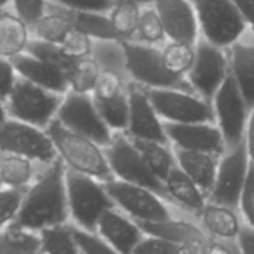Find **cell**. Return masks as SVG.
<instances>
[{"label":"cell","mask_w":254,"mask_h":254,"mask_svg":"<svg viewBox=\"0 0 254 254\" xmlns=\"http://www.w3.org/2000/svg\"><path fill=\"white\" fill-rule=\"evenodd\" d=\"M94 234L121 254H132L135 246L144 237L140 225L116 207L101 216Z\"/></svg>","instance_id":"obj_18"},{"label":"cell","mask_w":254,"mask_h":254,"mask_svg":"<svg viewBox=\"0 0 254 254\" xmlns=\"http://www.w3.org/2000/svg\"><path fill=\"white\" fill-rule=\"evenodd\" d=\"M73 231L82 254H121L110 246H107L103 240H100L94 232H85L74 226Z\"/></svg>","instance_id":"obj_43"},{"label":"cell","mask_w":254,"mask_h":254,"mask_svg":"<svg viewBox=\"0 0 254 254\" xmlns=\"http://www.w3.org/2000/svg\"><path fill=\"white\" fill-rule=\"evenodd\" d=\"M193 6L199 37L219 48L229 49L249 30L232 0H199Z\"/></svg>","instance_id":"obj_6"},{"label":"cell","mask_w":254,"mask_h":254,"mask_svg":"<svg viewBox=\"0 0 254 254\" xmlns=\"http://www.w3.org/2000/svg\"><path fill=\"white\" fill-rule=\"evenodd\" d=\"M132 254H179V246L168 240L144 234Z\"/></svg>","instance_id":"obj_42"},{"label":"cell","mask_w":254,"mask_h":254,"mask_svg":"<svg viewBox=\"0 0 254 254\" xmlns=\"http://www.w3.org/2000/svg\"><path fill=\"white\" fill-rule=\"evenodd\" d=\"M211 106L214 124L223 135L226 150L243 143L252 109L244 100L231 73L214 94Z\"/></svg>","instance_id":"obj_8"},{"label":"cell","mask_w":254,"mask_h":254,"mask_svg":"<svg viewBox=\"0 0 254 254\" xmlns=\"http://www.w3.org/2000/svg\"><path fill=\"white\" fill-rule=\"evenodd\" d=\"M113 3H119V1H131V3H137L140 6H149L152 4L153 0H112Z\"/></svg>","instance_id":"obj_52"},{"label":"cell","mask_w":254,"mask_h":254,"mask_svg":"<svg viewBox=\"0 0 254 254\" xmlns=\"http://www.w3.org/2000/svg\"><path fill=\"white\" fill-rule=\"evenodd\" d=\"M18 79L12 60L0 57V98L4 100Z\"/></svg>","instance_id":"obj_47"},{"label":"cell","mask_w":254,"mask_h":254,"mask_svg":"<svg viewBox=\"0 0 254 254\" xmlns=\"http://www.w3.org/2000/svg\"><path fill=\"white\" fill-rule=\"evenodd\" d=\"M65 188L70 225L85 232H94L101 216L115 207L106 185L65 170Z\"/></svg>","instance_id":"obj_3"},{"label":"cell","mask_w":254,"mask_h":254,"mask_svg":"<svg viewBox=\"0 0 254 254\" xmlns=\"http://www.w3.org/2000/svg\"><path fill=\"white\" fill-rule=\"evenodd\" d=\"M153 109L164 122L195 124L213 122L214 113L210 101L182 89H144Z\"/></svg>","instance_id":"obj_13"},{"label":"cell","mask_w":254,"mask_h":254,"mask_svg":"<svg viewBox=\"0 0 254 254\" xmlns=\"http://www.w3.org/2000/svg\"><path fill=\"white\" fill-rule=\"evenodd\" d=\"M128 98H129V118H128V127L125 134L134 140L168 143L164 129V121L158 116L156 110L153 109L144 88L129 82Z\"/></svg>","instance_id":"obj_16"},{"label":"cell","mask_w":254,"mask_h":254,"mask_svg":"<svg viewBox=\"0 0 254 254\" xmlns=\"http://www.w3.org/2000/svg\"><path fill=\"white\" fill-rule=\"evenodd\" d=\"M0 254H42L39 234L15 225L0 231Z\"/></svg>","instance_id":"obj_33"},{"label":"cell","mask_w":254,"mask_h":254,"mask_svg":"<svg viewBox=\"0 0 254 254\" xmlns=\"http://www.w3.org/2000/svg\"><path fill=\"white\" fill-rule=\"evenodd\" d=\"M91 58L97 63L101 71H112L128 79L127 57H125V49L121 40H116V39L94 40Z\"/></svg>","instance_id":"obj_29"},{"label":"cell","mask_w":254,"mask_h":254,"mask_svg":"<svg viewBox=\"0 0 254 254\" xmlns=\"http://www.w3.org/2000/svg\"><path fill=\"white\" fill-rule=\"evenodd\" d=\"M12 63L19 77L61 95L68 92V83L64 70L51 65L27 52L12 58Z\"/></svg>","instance_id":"obj_20"},{"label":"cell","mask_w":254,"mask_h":254,"mask_svg":"<svg viewBox=\"0 0 254 254\" xmlns=\"http://www.w3.org/2000/svg\"><path fill=\"white\" fill-rule=\"evenodd\" d=\"M43 167L25 156L0 152V179L7 189L25 192L36 182Z\"/></svg>","instance_id":"obj_23"},{"label":"cell","mask_w":254,"mask_h":254,"mask_svg":"<svg viewBox=\"0 0 254 254\" xmlns=\"http://www.w3.org/2000/svg\"><path fill=\"white\" fill-rule=\"evenodd\" d=\"M100 116L106 122V125L110 128L112 132H125L128 127V118H129V98H128V89L110 100L106 101H94Z\"/></svg>","instance_id":"obj_36"},{"label":"cell","mask_w":254,"mask_h":254,"mask_svg":"<svg viewBox=\"0 0 254 254\" xmlns=\"http://www.w3.org/2000/svg\"><path fill=\"white\" fill-rule=\"evenodd\" d=\"M174 156L177 167L193 180V183L204 192L205 196L210 195L217 174V167L220 156L205 153V152H195V150H183L174 149Z\"/></svg>","instance_id":"obj_21"},{"label":"cell","mask_w":254,"mask_h":254,"mask_svg":"<svg viewBox=\"0 0 254 254\" xmlns=\"http://www.w3.org/2000/svg\"><path fill=\"white\" fill-rule=\"evenodd\" d=\"M92 45L94 39L89 37L86 33L73 28L68 31V34L61 40L60 48L70 60H82L88 58L92 54Z\"/></svg>","instance_id":"obj_40"},{"label":"cell","mask_w":254,"mask_h":254,"mask_svg":"<svg viewBox=\"0 0 254 254\" xmlns=\"http://www.w3.org/2000/svg\"><path fill=\"white\" fill-rule=\"evenodd\" d=\"M63 97L18 76L3 104L7 118L46 129L55 121Z\"/></svg>","instance_id":"obj_5"},{"label":"cell","mask_w":254,"mask_h":254,"mask_svg":"<svg viewBox=\"0 0 254 254\" xmlns=\"http://www.w3.org/2000/svg\"><path fill=\"white\" fill-rule=\"evenodd\" d=\"M237 250V247L234 246H226V244H220V243H210L208 252L205 254H234Z\"/></svg>","instance_id":"obj_51"},{"label":"cell","mask_w":254,"mask_h":254,"mask_svg":"<svg viewBox=\"0 0 254 254\" xmlns=\"http://www.w3.org/2000/svg\"><path fill=\"white\" fill-rule=\"evenodd\" d=\"M27 54L51 64V65H55L64 71H67V68L70 67V64L74 61V60H70L64 52L63 49L60 48V45L57 43H49V42H43V40H39V39H33L28 42V46L25 49Z\"/></svg>","instance_id":"obj_38"},{"label":"cell","mask_w":254,"mask_h":254,"mask_svg":"<svg viewBox=\"0 0 254 254\" xmlns=\"http://www.w3.org/2000/svg\"><path fill=\"white\" fill-rule=\"evenodd\" d=\"M46 132L54 144L57 158L63 162L65 170L97 179L103 183L113 179L103 146L70 131L57 119L48 125Z\"/></svg>","instance_id":"obj_2"},{"label":"cell","mask_w":254,"mask_h":254,"mask_svg":"<svg viewBox=\"0 0 254 254\" xmlns=\"http://www.w3.org/2000/svg\"><path fill=\"white\" fill-rule=\"evenodd\" d=\"M122 45L129 82L144 89H182L193 92L186 77H177L165 68L161 46L144 45L135 40H125Z\"/></svg>","instance_id":"obj_4"},{"label":"cell","mask_w":254,"mask_h":254,"mask_svg":"<svg viewBox=\"0 0 254 254\" xmlns=\"http://www.w3.org/2000/svg\"><path fill=\"white\" fill-rule=\"evenodd\" d=\"M48 3V0H13L10 9L31 27L46 10Z\"/></svg>","instance_id":"obj_44"},{"label":"cell","mask_w":254,"mask_h":254,"mask_svg":"<svg viewBox=\"0 0 254 254\" xmlns=\"http://www.w3.org/2000/svg\"><path fill=\"white\" fill-rule=\"evenodd\" d=\"M6 112H4V104H3V100L0 98V124L6 119Z\"/></svg>","instance_id":"obj_54"},{"label":"cell","mask_w":254,"mask_h":254,"mask_svg":"<svg viewBox=\"0 0 254 254\" xmlns=\"http://www.w3.org/2000/svg\"><path fill=\"white\" fill-rule=\"evenodd\" d=\"M238 249L241 254H254V229L246 225L238 235Z\"/></svg>","instance_id":"obj_49"},{"label":"cell","mask_w":254,"mask_h":254,"mask_svg":"<svg viewBox=\"0 0 254 254\" xmlns=\"http://www.w3.org/2000/svg\"><path fill=\"white\" fill-rule=\"evenodd\" d=\"M12 1H13V0H0V10H3V9H10V7H12Z\"/></svg>","instance_id":"obj_53"},{"label":"cell","mask_w":254,"mask_h":254,"mask_svg":"<svg viewBox=\"0 0 254 254\" xmlns=\"http://www.w3.org/2000/svg\"><path fill=\"white\" fill-rule=\"evenodd\" d=\"M0 152L25 156L42 165H49L57 159L46 129L10 118L0 124Z\"/></svg>","instance_id":"obj_12"},{"label":"cell","mask_w":254,"mask_h":254,"mask_svg":"<svg viewBox=\"0 0 254 254\" xmlns=\"http://www.w3.org/2000/svg\"><path fill=\"white\" fill-rule=\"evenodd\" d=\"M164 129L168 143L174 149L205 152L222 156L226 152L223 135L213 122L195 124H171L164 122Z\"/></svg>","instance_id":"obj_15"},{"label":"cell","mask_w":254,"mask_h":254,"mask_svg":"<svg viewBox=\"0 0 254 254\" xmlns=\"http://www.w3.org/2000/svg\"><path fill=\"white\" fill-rule=\"evenodd\" d=\"M129 80L112 73V71H100L98 79L91 91V97L94 101H106L124 94L128 89Z\"/></svg>","instance_id":"obj_39"},{"label":"cell","mask_w":254,"mask_h":254,"mask_svg":"<svg viewBox=\"0 0 254 254\" xmlns=\"http://www.w3.org/2000/svg\"><path fill=\"white\" fill-rule=\"evenodd\" d=\"M141 7L137 3L131 1H119L113 3L112 7L107 10V16L110 25L121 42L132 40L137 31V25L140 21Z\"/></svg>","instance_id":"obj_31"},{"label":"cell","mask_w":254,"mask_h":254,"mask_svg":"<svg viewBox=\"0 0 254 254\" xmlns=\"http://www.w3.org/2000/svg\"><path fill=\"white\" fill-rule=\"evenodd\" d=\"M190 1H192V3L195 4V3H196V1H199V0H190Z\"/></svg>","instance_id":"obj_56"},{"label":"cell","mask_w":254,"mask_h":254,"mask_svg":"<svg viewBox=\"0 0 254 254\" xmlns=\"http://www.w3.org/2000/svg\"><path fill=\"white\" fill-rule=\"evenodd\" d=\"M30 40V25L12 9L0 10V57L12 60L24 54Z\"/></svg>","instance_id":"obj_24"},{"label":"cell","mask_w":254,"mask_h":254,"mask_svg":"<svg viewBox=\"0 0 254 254\" xmlns=\"http://www.w3.org/2000/svg\"><path fill=\"white\" fill-rule=\"evenodd\" d=\"M229 76L228 49L219 48L199 37L195 43V61L186 74L193 92L211 103L214 94Z\"/></svg>","instance_id":"obj_11"},{"label":"cell","mask_w":254,"mask_h":254,"mask_svg":"<svg viewBox=\"0 0 254 254\" xmlns=\"http://www.w3.org/2000/svg\"><path fill=\"white\" fill-rule=\"evenodd\" d=\"M39 241L42 254H82L70 223L40 231Z\"/></svg>","instance_id":"obj_30"},{"label":"cell","mask_w":254,"mask_h":254,"mask_svg":"<svg viewBox=\"0 0 254 254\" xmlns=\"http://www.w3.org/2000/svg\"><path fill=\"white\" fill-rule=\"evenodd\" d=\"M147 235H155L168 240L179 246V254H205L210 241L196 226L183 220H165L159 223H138Z\"/></svg>","instance_id":"obj_19"},{"label":"cell","mask_w":254,"mask_h":254,"mask_svg":"<svg viewBox=\"0 0 254 254\" xmlns=\"http://www.w3.org/2000/svg\"><path fill=\"white\" fill-rule=\"evenodd\" d=\"M24 192L4 188L0 190V231L10 226L19 211Z\"/></svg>","instance_id":"obj_41"},{"label":"cell","mask_w":254,"mask_h":254,"mask_svg":"<svg viewBox=\"0 0 254 254\" xmlns=\"http://www.w3.org/2000/svg\"><path fill=\"white\" fill-rule=\"evenodd\" d=\"M235 7L238 9L240 15L243 16L244 22L247 24V28L254 36V0H232Z\"/></svg>","instance_id":"obj_48"},{"label":"cell","mask_w":254,"mask_h":254,"mask_svg":"<svg viewBox=\"0 0 254 254\" xmlns=\"http://www.w3.org/2000/svg\"><path fill=\"white\" fill-rule=\"evenodd\" d=\"M244 143L249 155V164L254 167V107L250 112L247 128H246V135H244Z\"/></svg>","instance_id":"obj_50"},{"label":"cell","mask_w":254,"mask_h":254,"mask_svg":"<svg viewBox=\"0 0 254 254\" xmlns=\"http://www.w3.org/2000/svg\"><path fill=\"white\" fill-rule=\"evenodd\" d=\"M229 73L238 85L244 100L254 107V40H240L228 49Z\"/></svg>","instance_id":"obj_22"},{"label":"cell","mask_w":254,"mask_h":254,"mask_svg":"<svg viewBox=\"0 0 254 254\" xmlns=\"http://www.w3.org/2000/svg\"><path fill=\"white\" fill-rule=\"evenodd\" d=\"M74 27H73V21L70 18L68 10L52 3H48L46 10L30 27L33 39H39V40L57 43V45H60L61 40Z\"/></svg>","instance_id":"obj_26"},{"label":"cell","mask_w":254,"mask_h":254,"mask_svg":"<svg viewBox=\"0 0 254 254\" xmlns=\"http://www.w3.org/2000/svg\"><path fill=\"white\" fill-rule=\"evenodd\" d=\"M113 179L147 188L165 201H170L164 182L147 167L132 140L125 132H115L112 141L104 147Z\"/></svg>","instance_id":"obj_7"},{"label":"cell","mask_w":254,"mask_h":254,"mask_svg":"<svg viewBox=\"0 0 254 254\" xmlns=\"http://www.w3.org/2000/svg\"><path fill=\"white\" fill-rule=\"evenodd\" d=\"M198 216L201 217L204 228L219 240H235L238 238L240 231L243 228L234 208L210 201L204 205Z\"/></svg>","instance_id":"obj_27"},{"label":"cell","mask_w":254,"mask_h":254,"mask_svg":"<svg viewBox=\"0 0 254 254\" xmlns=\"http://www.w3.org/2000/svg\"><path fill=\"white\" fill-rule=\"evenodd\" d=\"M161 55L165 68L171 74L177 77H186L195 61V43L167 40L161 46Z\"/></svg>","instance_id":"obj_32"},{"label":"cell","mask_w":254,"mask_h":254,"mask_svg":"<svg viewBox=\"0 0 254 254\" xmlns=\"http://www.w3.org/2000/svg\"><path fill=\"white\" fill-rule=\"evenodd\" d=\"M168 40H182L196 43L199 39V27L195 6L190 0H153Z\"/></svg>","instance_id":"obj_17"},{"label":"cell","mask_w":254,"mask_h":254,"mask_svg":"<svg viewBox=\"0 0 254 254\" xmlns=\"http://www.w3.org/2000/svg\"><path fill=\"white\" fill-rule=\"evenodd\" d=\"M249 155L246 143L228 149L219 161L214 186L208 195V201L231 208L238 207L241 192L247 179Z\"/></svg>","instance_id":"obj_14"},{"label":"cell","mask_w":254,"mask_h":254,"mask_svg":"<svg viewBox=\"0 0 254 254\" xmlns=\"http://www.w3.org/2000/svg\"><path fill=\"white\" fill-rule=\"evenodd\" d=\"M132 40L144 43V45H153V46H162L168 40L164 24L156 9L152 4L141 7L140 21H138L137 31Z\"/></svg>","instance_id":"obj_37"},{"label":"cell","mask_w":254,"mask_h":254,"mask_svg":"<svg viewBox=\"0 0 254 254\" xmlns=\"http://www.w3.org/2000/svg\"><path fill=\"white\" fill-rule=\"evenodd\" d=\"M100 71V67L91 57L74 60L65 71L68 91L79 94H91Z\"/></svg>","instance_id":"obj_34"},{"label":"cell","mask_w":254,"mask_h":254,"mask_svg":"<svg viewBox=\"0 0 254 254\" xmlns=\"http://www.w3.org/2000/svg\"><path fill=\"white\" fill-rule=\"evenodd\" d=\"M104 185L115 207L137 223H159L173 219L167 201L153 190L116 179Z\"/></svg>","instance_id":"obj_9"},{"label":"cell","mask_w":254,"mask_h":254,"mask_svg":"<svg viewBox=\"0 0 254 254\" xmlns=\"http://www.w3.org/2000/svg\"><path fill=\"white\" fill-rule=\"evenodd\" d=\"M238 207L241 208L247 225L254 229V167L249 164V171H247V179L241 192L240 204Z\"/></svg>","instance_id":"obj_45"},{"label":"cell","mask_w":254,"mask_h":254,"mask_svg":"<svg viewBox=\"0 0 254 254\" xmlns=\"http://www.w3.org/2000/svg\"><path fill=\"white\" fill-rule=\"evenodd\" d=\"M141 158L150 168V171L161 180L165 182L171 170L177 165L173 146L168 143L149 141V140H134L131 138Z\"/></svg>","instance_id":"obj_28"},{"label":"cell","mask_w":254,"mask_h":254,"mask_svg":"<svg viewBox=\"0 0 254 254\" xmlns=\"http://www.w3.org/2000/svg\"><path fill=\"white\" fill-rule=\"evenodd\" d=\"M3 10H4V9H3Z\"/></svg>","instance_id":"obj_57"},{"label":"cell","mask_w":254,"mask_h":254,"mask_svg":"<svg viewBox=\"0 0 254 254\" xmlns=\"http://www.w3.org/2000/svg\"><path fill=\"white\" fill-rule=\"evenodd\" d=\"M52 4L68 10L79 12H107L113 1L112 0H48Z\"/></svg>","instance_id":"obj_46"},{"label":"cell","mask_w":254,"mask_h":254,"mask_svg":"<svg viewBox=\"0 0 254 254\" xmlns=\"http://www.w3.org/2000/svg\"><path fill=\"white\" fill-rule=\"evenodd\" d=\"M164 185L170 201L183 207L188 211L199 214V211L207 204L204 192L177 165L171 170Z\"/></svg>","instance_id":"obj_25"},{"label":"cell","mask_w":254,"mask_h":254,"mask_svg":"<svg viewBox=\"0 0 254 254\" xmlns=\"http://www.w3.org/2000/svg\"><path fill=\"white\" fill-rule=\"evenodd\" d=\"M4 189V186H3V182H1V179H0V190H3Z\"/></svg>","instance_id":"obj_55"},{"label":"cell","mask_w":254,"mask_h":254,"mask_svg":"<svg viewBox=\"0 0 254 254\" xmlns=\"http://www.w3.org/2000/svg\"><path fill=\"white\" fill-rule=\"evenodd\" d=\"M55 119L70 131L88 137L103 147L112 141L115 134L100 116L91 94L71 91L64 94Z\"/></svg>","instance_id":"obj_10"},{"label":"cell","mask_w":254,"mask_h":254,"mask_svg":"<svg viewBox=\"0 0 254 254\" xmlns=\"http://www.w3.org/2000/svg\"><path fill=\"white\" fill-rule=\"evenodd\" d=\"M68 10V9H67ZM73 21V27L86 33L94 40L97 39H116V34L110 25L107 12H79L68 10Z\"/></svg>","instance_id":"obj_35"},{"label":"cell","mask_w":254,"mask_h":254,"mask_svg":"<svg viewBox=\"0 0 254 254\" xmlns=\"http://www.w3.org/2000/svg\"><path fill=\"white\" fill-rule=\"evenodd\" d=\"M70 223L65 188V167L57 158L45 165L36 182L24 192L12 225L39 234L43 229Z\"/></svg>","instance_id":"obj_1"}]
</instances>
